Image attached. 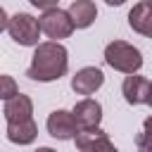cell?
<instances>
[{
    "mask_svg": "<svg viewBox=\"0 0 152 152\" xmlns=\"http://www.w3.org/2000/svg\"><path fill=\"white\" fill-rule=\"evenodd\" d=\"M69 69V52L62 43L55 40H45L38 43L31 57V64L26 69V76L31 81L38 83H50V81H59Z\"/></svg>",
    "mask_w": 152,
    "mask_h": 152,
    "instance_id": "1",
    "label": "cell"
},
{
    "mask_svg": "<svg viewBox=\"0 0 152 152\" xmlns=\"http://www.w3.org/2000/svg\"><path fill=\"white\" fill-rule=\"evenodd\" d=\"M104 62L114 69V71H121V74H138L140 66H142V52L126 43V40H112L107 48H104Z\"/></svg>",
    "mask_w": 152,
    "mask_h": 152,
    "instance_id": "2",
    "label": "cell"
},
{
    "mask_svg": "<svg viewBox=\"0 0 152 152\" xmlns=\"http://www.w3.org/2000/svg\"><path fill=\"white\" fill-rule=\"evenodd\" d=\"M7 31L10 38L24 48H36L40 43V26L38 19L28 12H17L14 17L7 19Z\"/></svg>",
    "mask_w": 152,
    "mask_h": 152,
    "instance_id": "3",
    "label": "cell"
},
{
    "mask_svg": "<svg viewBox=\"0 0 152 152\" xmlns=\"http://www.w3.org/2000/svg\"><path fill=\"white\" fill-rule=\"evenodd\" d=\"M38 26H40V33H45L55 43H59L62 38H69L74 33V24H71L66 10H59V7L45 10L38 19Z\"/></svg>",
    "mask_w": 152,
    "mask_h": 152,
    "instance_id": "4",
    "label": "cell"
},
{
    "mask_svg": "<svg viewBox=\"0 0 152 152\" xmlns=\"http://www.w3.org/2000/svg\"><path fill=\"white\" fill-rule=\"evenodd\" d=\"M121 95L128 104H150L152 100V83L145 76L128 74L121 83Z\"/></svg>",
    "mask_w": 152,
    "mask_h": 152,
    "instance_id": "5",
    "label": "cell"
},
{
    "mask_svg": "<svg viewBox=\"0 0 152 152\" xmlns=\"http://www.w3.org/2000/svg\"><path fill=\"white\" fill-rule=\"evenodd\" d=\"M71 116H74L78 131H83V128H97L100 121H102V104L97 100H93V97H83V100H78L74 104Z\"/></svg>",
    "mask_w": 152,
    "mask_h": 152,
    "instance_id": "6",
    "label": "cell"
},
{
    "mask_svg": "<svg viewBox=\"0 0 152 152\" xmlns=\"http://www.w3.org/2000/svg\"><path fill=\"white\" fill-rule=\"evenodd\" d=\"M45 128H48V133H50L52 138H57V140H71V138L78 133V126H76V121H74L71 112H66V109H55V112H50V116H48V121H45Z\"/></svg>",
    "mask_w": 152,
    "mask_h": 152,
    "instance_id": "7",
    "label": "cell"
},
{
    "mask_svg": "<svg viewBox=\"0 0 152 152\" xmlns=\"http://www.w3.org/2000/svg\"><path fill=\"white\" fill-rule=\"evenodd\" d=\"M104 83V74L97 66H83L71 76V90L76 95H93Z\"/></svg>",
    "mask_w": 152,
    "mask_h": 152,
    "instance_id": "8",
    "label": "cell"
},
{
    "mask_svg": "<svg viewBox=\"0 0 152 152\" xmlns=\"http://www.w3.org/2000/svg\"><path fill=\"white\" fill-rule=\"evenodd\" d=\"M7 124H19V121H26V119H33V100L28 95H14L12 100L5 102V109H2Z\"/></svg>",
    "mask_w": 152,
    "mask_h": 152,
    "instance_id": "9",
    "label": "cell"
},
{
    "mask_svg": "<svg viewBox=\"0 0 152 152\" xmlns=\"http://www.w3.org/2000/svg\"><path fill=\"white\" fill-rule=\"evenodd\" d=\"M74 28H88L93 26V21L97 19V7L93 0H74L66 10Z\"/></svg>",
    "mask_w": 152,
    "mask_h": 152,
    "instance_id": "10",
    "label": "cell"
},
{
    "mask_svg": "<svg viewBox=\"0 0 152 152\" xmlns=\"http://www.w3.org/2000/svg\"><path fill=\"white\" fill-rule=\"evenodd\" d=\"M5 135L14 145H31L38 138V124L33 119H26V121H19V124H7Z\"/></svg>",
    "mask_w": 152,
    "mask_h": 152,
    "instance_id": "11",
    "label": "cell"
},
{
    "mask_svg": "<svg viewBox=\"0 0 152 152\" xmlns=\"http://www.w3.org/2000/svg\"><path fill=\"white\" fill-rule=\"evenodd\" d=\"M128 26L140 33V36H150L152 28V7L147 0H140L138 5H133V10L128 12Z\"/></svg>",
    "mask_w": 152,
    "mask_h": 152,
    "instance_id": "12",
    "label": "cell"
},
{
    "mask_svg": "<svg viewBox=\"0 0 152 152\" xmlns=\"http://www.w3.org/2000/svg\"><path fill=\"white\" fill-rule=\"evenodd\" d=\"M14 95H19V86H17V81L12 78V76H7V74H0V100H12Z\"/></svg>",
    "mask_w": 152,
    "mask_h": 152,
    "instance_id": "13",
    "label": "cell"
},
{
    "mask_svg": "<svg viewBox=\"0 0 152 152\" xmlns=\"http://www.w3.org/2000/svg\"><path fill=\"white\" fill-rule=\"evenodd\" d=\"M90 152H119L116 147H114V142L109 140V135L107 133H102L97 140H95V145H93V150Z\"/></svg>",
    "mask_w": 152,
    "mask_h": 152,
    "instance_id": "14",
    "label": "cell"
},
{
    "mask_svg": "<svg viewBox=\"0 0 152 152\" xmlns=\"http://www.w3.org/2000/svg\"><path fill=\"white\" fill-rule=\"evenodd\" d=\"M147 126H150V124L145 121V126H142V131H140V135H138V147H140V152H152V150L147 147V142H145V140H147Z\"/></svg>",
    "mask_w": 152,
    "mask_h": 152,
    "instance_id": "15",
    "label": "cell"
},
{
    "mask_svg": "<svg viewBox=\"0 0 152 152\" xmlns=\"http://www.w3.org/2000/svg\"><path fill=\"white\" fill-rule=\"evenodd\" d=\"M28 2H31L33 7H38V10H43V12H45V10L57 7V2H59V0H28Z\"/></svg>",
    "mask_w": 152,
    "mask_h": 152,
    "instance_id": "16",
    "label": "cell"
},
{
    "mask_svg": "<svg viewBox=\"0 0 152 152\" xmlns=\"http://www.w3.org/2000/svg\"><path fill=\"white\" fill-rule=\"evenodd\" d=\"M7 19H10V17H7V12H5V7L0 5V33H2L5 28H7Z\"/></svg>",
    "mask_w": 152,
    "mask_h": 152,
    "instance_id": "17",
    "label": "cell"
},
{
    "mask_svg": "<svg viewBox=\"0 0 152 152\" xmlns=\"http://www.w3.org/2000/svg\"><path fill=\"white\" fill-rule=\"evenodd\" d=\"M104 2H107L109 7H119V5H124L126 0H104Z\"/></svg>",
    "mask_w": 152,
    "mask_h": 152,
    "instance_id": "18",
    "label": "cell"
},
{
    "mask_svg": "<svg viewBox=\"0 0 152 152\" xmlns=\"http://www.w3.org/2000/svg\"><path fill=\"white\" fill-rule=\"evenodd\" d=\"M33 152H57V150H52V147H38V150H33Z\"/></svg>",
    "mask_w": 152,
    "mask_h": 152,
    "instance_id": "19",
    "label": "cell"
}]
</instances>
